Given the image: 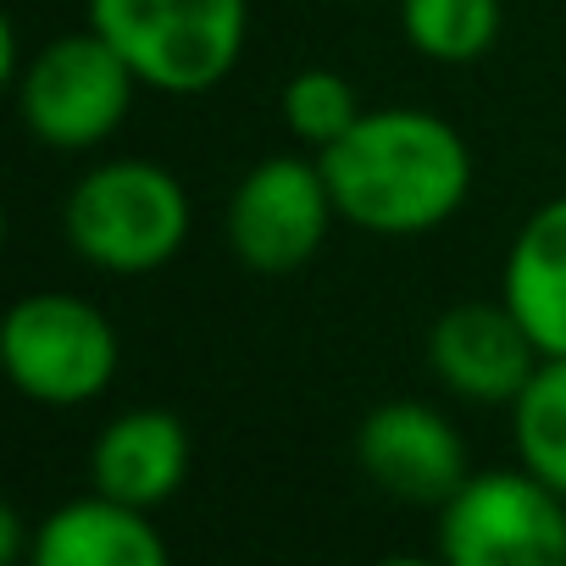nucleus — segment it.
I'll list each match as a JSON object with an SVG mask.
<instances>
[{"label":"nucleus","instance_id":"6e6552de","mask_svg":"<svg viewBox=\"0 0 566 566\" xmlns=\"http://www.w3.org/2000/svg\"><path fill=\"white\" fill-rule=\"evenodd\" d=\"M356 461L400 505H444L467 478V444L455 422L428 400H384L356 428Z\"/></svg>","mask_w":566,"mask_h":566},{"label":"nucleus","instance_id":"39448f33","mask_svg":"<svg viewBox=\"0 0 566 566\" xmlns=\"http://www.w3.org/2000/svg\"><path fill=\"white\" fill-rule=\"evenodd\" d=\"M18 117L23 128L62 150V156H78V150H95L106 145L128 112H134V90L139 73L117 56V45L95 29H78V34H56L45 40L23 67H18Z\"/></svg>","mask_w":566,"mask_h":566},{"label":"nucleus","instance_id":"20e7f679","mask_svg":"<svg viewBox=\"0 0 566 566\" xmlns=\"http://www.w3.org/2000/svg\"><path fill=\"white\" fill-rule=\"evenodd\" d=\"M0 361L23 400L73 411L112 389L123 345L101 306L73 290H40L12 301L7 323H0Z\"/></svg>","mask_w":566,"mask_h":566},{"label":"nucleus","instance_id":"ddd939ff","mask_svg":"<svg viewBox=\"0 0 566 566\" xmlns=\"http://www.w3.org/2000/svg\"><path fill=\"white\" fill-rule=\"evenodd\" d=\"M511 444L516 467L566 500V356H544L527 389L511 400Z\"/></svg>","mask_w":566,"mask_h":566},{"label":"nucleus","instance_id":"9b49d317","mask_svg":"<svg viewBox=\"0 0 566 566\" xmlns=\"http://www.w3.org/2000/svg\"><path fill=\"white\" fill-rule=\"evenodd\" d=\"M23 566H172V555L150 511L117 505L90 489L84 500H67L40 516Z\"/></svg>","mask_w":566,"mask_h":566},{"label":"nucleus","instance_id":"9d476101","mask_svg":"<svg viewBox=\"0 0 566 566\" xmlns=\"http://www.w3.org/2000/svg\"><path fill=\"white\" fill-rule=\"evenodd\" d=\"M184 478H189V428L161 406H134L112 417L90 450V489L134 511L167 505L184 489Z\"/></svg>","mask_w":566,"mask_h":566},{"label":"nucleus","instance_id":"f257e3e1","mask_svg":"<svg viewBox=\"0 0 566 566\" xmlns=\"http://www.w3.org/2000/svg\"><path fill=\"white\" fill-rule=\"evenodd\" d=\"M339 222L378 239H417L444 228L472 195V150L455 123L422 106H378L317 156Z\"/></svg>","mask_w":566,"mask_h":566},{"label":"nucleus","instance_id":"f3484780","mask_svg":"<svg viewBox=\"0 0 566 566\" xmlns=\"http://www.w3.org/2000/svg\"><path fill=\"white\" fill-rule=\"evenodd\" d=\"M373 566H444L439 555H389V560H373Z\"/></svg>","mask_w":566,"mask_h":566},{"label":"nucleus","instance_id":"4468645a","mask_svg":"<svg viewBox=\"0 0 566 566\" xmlns=\"http://www.w3.org/2000/svg\"><path fill=\"white\" fill-rule=\"evenodd\" d=\"M400 29L439 67L483 62L500 40V0H400Z\"/></svg>","mask_w":566,"mask_h":566},{"label":"nucleus","instance_id":"0eeeda50","mask_svg":"<svg viewBox=\"0 0 566 566\" xmlns=\"http://www.w3.org/2000/svg\"><path fill=\"white\" fill-rule=\"evenodd\" d=\"M339 222L328 172L317 156H261L228 195V250L244 272L261 277H290L301 272L328 228Z\"/></svg>","mask_w":566,"mask_h":566},{"label":"nucleus","instance_id":"f8f14e48","mask_svg":"<svg viewBox=\"0 0 566 566\" xmlns=\"http://www.w3.org/2000/svg\"><path fill=\"white\" fill-rule=\"evenodd\" d=\"M500 301L522 317L538 356H566V195L544 200L511 239Z\"/></svg>","mask_w":566,"mask_h":566},{"label":"nucleus","instance_id":"7ed1b4c3","mask_svg":"<svg viewBox=\"0 0 566 566\" xmlns=\"http://www.w3.org/2000/svg\"><path fill=\"white\" fill-rule=\"evenodd\" d=\"M90 29L156 95H211L244 56L250 0H90Z\"/></svg>","mask_w":566,"mask_h":566},{"label":"nucleus","instance_id":"423d86ee","mask_svg":"<svg viewBox=\"0 0 566 566\" xmlns=\"http://www.w3.org/2000/svg\"><path fill=\"white\" fill-rule=\"evenodd\" d=\"M444 566H566V500L527 467L472 472L439 505Z\"/></svg>","mask_w":566,"mask_h":566},{"label":"nucleus","instance_id":"f03ea898","mask_svg":"<svg viewBox=\"0 0 566 566\" xmlns=\"http://www.w3.org/2000/svg\"><path fill=\"white\" fill-rule=\"evenodd\" d=\"M195 206L178 172L150 156H117L90 167L62 206V233L78 261L112 277H145L178 261L189 244Z\"/></svg>","mask_w":566,"mask_h":566},{"label":"nucleus","instance_id":"dca6fc26","mask_svg":"<svg viewBox=\"0 0 566 566\" xmlns=\"http://www.w3.org/2000/svg\"><path fill=\"white\" fill-rule=\"evenodd\" d=\"M29 544H34V533L23 527L18 505H7V511H0V560H7V566H23V560H29Z\"/></svg>","mask_w":566,"mask_h":566},{"label":"nucleus","instance_id":"2eb2a0df","mask_svg":"<svg viewBox=\"0 0 566 566\" xmlns=\"http://www.w3.org/2000/svg\"><path fill=\"white\" fill-rule=\"evenodd\" d=\"M361 112L367 106L339 67H301L283 84V128H290V139L312 156L334 150L361 123Z\"/></svg>","mask_w":566,"mask_h":566},{"label":"nucleus","instance_id":"1a4fd4ad","mask_svg":"<svg viewBox=\"0 0 566 566\" xmlns=\"http://www.w3.org/2000/svg\"><path fill=\"white\" fill-rule=\"evenodd\" d=\"M538 361L533 334L505 301H455L428 328V373L472 406H511Z\"/></svg>","mask_w":566,"mask_h":566}]
</instances>
